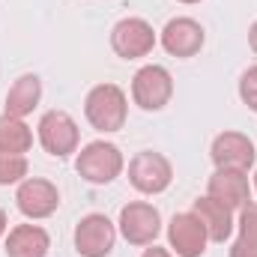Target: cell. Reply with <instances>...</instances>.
I'll use <instances>...</instances> for the list:
<instances>
[{
    "mask_svg": "<svg viewBox=\"0 0 257 257\" xmlns=\"http://www.w3.org/2000/svg\"><path fill=\"white\" fill-rule=\"evenodd\" d=\"M84 117L96 132H120L128 117V99L117 84H96L84 99Z\"/></svg>",
    "mask_w": 257,
    "mask_h": 257,
    "instance_id": "obj_1",
    "label": "cell"
},
{
    "mask_svg": "<svg viewBox=\"0 0 257 257\" xmlns=\"http://www.w3.org/2000/svg\"><path fill=\"white\" fill-rule=\"evenodd\" d=\"M126 168V159L120 153L117 144L111 141H90L87 147H81L78 159H75V171L81 180H87L90 186H108L114 183Z\"/></svg>",
    "mask_w": 257,
    "mask_h": 257,
    "instance_id": "obj_2",
    "label": "cell"
},
{
    "mask_svg": "<svg viewBox=\"0 0 257 257\" xmlns=\"http://www.w3.org/2000/svg\"><path fill=\"white\" fill-rule=\"evenodd\" d=\"M36 135H39V144L48 156L54 159H66L72 153H78V144H81V128L72 120V114L66 111H45L39 117V126H36Z\"/></svg>",
    "mask_w": 257,
    "mask_h": 257,
    "instance_id": "obj_3",
    "label": "cell"
},
{
    "mask_svg": "<svg viewBox=\"0 0 257 257\" xmlns=\"http://www.w3.org/2000/svg\"><path fill=\"white\" fill-rule=\"evenodd\" d=\"M174 96V78L165 66H141L132 78V102L141 111H162Z\"/></svg>",
    "mask_w": 257,
    "mask_h": 257,
    "instance_id": "obj_4",
    "label": "cell"
},
{
    "mask_svg": "<svg viewBox=\"0 0 257 257\" xmlns=\"http://www.w3.org/2000/svg\"><path fill=\"white\" fill-rule=\"evenodd\" d=\"M174 180V165L168 162V156L153 153V150H141L132 156L128 162V183L141 194H162Z\"/></svg>",
    "mask_w": 257,
    "mask_h": 257,
    "instance_id": "obj_5",
    "label": "cell"
},
{
    "mask_svg": "<svg viewBox=\"0 0 257 257\" xmlns=\"http://www.w3.org/2000/svg\"><path fill=\"white\" fill-rule=\"evenodd\" d=\"M75 251L81 257H108L117 242V224L105 212H90L75 224Z\"/></svg>",
    "mask_w": 257,
    "mask_h": 257,
    "instance_id": "obj_6",
    "label": "cell"
},
{
    "mask_svg": "<svg viewBox=\"0 0 257 257\" xmlns=\"http://www.w3.org/2000/svg\"><path fill=\"white\" fill-rule=\"evenodd\" d=\"M123 239L128 245H153L156 236L162 233V215L153 203L147 200H132L120 209V221H117Z\"/></svg>",
    "mask_w": 257,
    "mask_h": 257,
    "instance_id": "obj_7",
    "label": "cell"
},
{
    "mask_svg": "<svg viewBox=\"0 0 257 257\" xmlns=\"http://www.w3.org/2000/svg\"><path fill=\"white\" fill-rule=\"evenodd\" d=\"M15 206L24 218L30 221H42V218H51L60 206V192L51 180H42V177H27L18 183V192H15Z\"/></svg>",
    "mask_w": 257,
    "mask_h": 257,
    "instance_id": "obj_8",
    "label": "cell"
},
{
    "mask_svg": "<svg viewBox=\"0 0 257 257\" xmlns=\"http://www.w3.org/2000/svg\"><path fill=\"white\" fill-rule=\"evenodd\" d=\"M156 42L159 39H156L153 24L144 21V18H135V15L117 21L114 30H111V48L123 60H141V57H147L156 48Z\"/></svg>",
    "mask_w": 257,
    "mask_h": 257,
    "instance_id": "obj_9",
    "label": "cell"
},
{
    "mask_svg": "<svg viewBox=\"0 0 257 257\" xmlns=\"http://www.w3.org/2000/svg\"><path fill=\"white\" fill-rule=\"evenodd\" d=\"M209 156H212V165L218 171H242V174H248V168H254L257 162L254 144L242 132H221V135H215V141L209 147Z\"/></svg>",
    "mask_w": 257,
    "mask_h": 257,
    "instance_id": "obj_10",
    "label": "cell"
},
{
    "mask_svg": "<svg viewBox=\"0 0 257 257\" xmlns=\"http://www.w3.org/2000/svg\"><path fill=\"white\" fill-rule=\"evenodd\" d=\"M206 227L194 212H177L168 224V248L177 257H203L206 251Z\"/></svg>",
    "mask_w": 257,
    "mask_h": 257,
    "instance_id": "obj_11",
    "label": "cell"
},
{
    "mask_svg": "<svg viewBox=\"0 0 257 257\" xmlns=\"http://www.w3.org/2000/svg\"><path fill=\"white\" fill-rule=\"evenodd\" d=\"M159 42H162V48H165L171 57H183V60H186V57L200 54V48H203V42H206V33H203L200 21L180 15V18H171V21L165 24Z\"/></svg>",
    "mask_w": 257,
    "mask_h": 257,
    "instance_id": "obj_12",
    "label": "cell"
},
{
    "mask_svg": "<svg viewBox=\"0 0 257 257\" xmlns=\"http://www.w3.org/2000/svg\"><path fill=\"white\" fill-rule=\"evenodd\" d=\"M206 194L215 197V200H221L227 209L239 212L245 203H251L248 174H242V171H218V168H215V174H212L209 183H206Z\"/></svg>",
    "mask_w": 257,
    "mask_h": 257,
    "instance_id": "obj_13",
    "label": "cell"
},
{
    "mask_svg": "<svg viewBox=\"0 0 257 257\" xmlns=\"http://www.w3.org/2000/svg\"><path fill=\"white\" fill-rule=\"evenodd\" d=\"M192 212L200 218V224L206 227L209 242H227V239L233 236V227H236V221H233V209H227L221 200L203 194V197L194 200Z\"/></svg>",
    "mask_w": 257,
    "mask_h": 257,
    "instance_id": "obj_14",
    "label": "cell"
},
{
    "mask_svg": "<svg viewBox=\"0 0 257 257\" xmlns=\"http://www.w3.org/2000/svg\"><path fill=\"white\" fill-rule=\"evenodd\" d=\"M51 236L39 224H15L6 233V257H48Z\"/></svg>",
    "mask_w": 257,
    "mask_h": 257,
    "instance_id": "obj_15",
    "label": "cell"
},
{
    "mask_svg": "<svg viewBox=\"0 0 257 257\" xmlns=\"http://www.w3.org/2000/svg\"><path fill=\"white\" fill-rule=\"evenodd\" d=\"M39 99H42V81H39V75H33V72L18 75L12 81L9 93H6V114L24 120L27 114H33V108L39 105Z\"/></svg>",
    "mask_w": 257,
    "mask_h": 257,
    "instance_id": "obj_16",
    "label": "cell"
},
{
    "mask_svg": "<svg viewBox=\"0 0 257 257\" xmlns=\"http://www.w3.org/2000/svg\"><path fill=\"white\" fill-rule=\"evenodd\" d=\"M239 233L230 245V257H257V200L239 209Z\"/></svg>",
    "mask_w": 257,
    "mask_h": 257,
    "instance_id": "obj_17",
    "label": "cell"
},
{
    "mask_svg": "<svg viewBox=\"0 0 257 257\" xmlns=\"http://www.w3.org/2000/svg\"><path fill=\"white\" fill-rule=\"evenodd\" d=\"M30 147H33V132H30V126H27L21 117L3 114V117H0V150H3V153H18V156H24Z\"/></svg>",
    "mask_w": 257,
    "mask_h": 257,
    "instance_id": "obj_18",
    "label": "cell"
},
{
    "mask_svg": "<svg viewBox=\"0 0 257 257\" xmlns=\"http://www.w3.org/2000/svg\"><path fill=\"white\" fill-rule=\"evenodd\" d=\"M27 156H18V153H3L0 150V186H15L21 180H27Z\"/></svg>",
    "mask_w": 257,
    "mask_h": 257,
    "instance_id": "obj_19",
    "label": "cell"
},
{
    "mask_svg": "<svg viewBox=\"0 0 257 257\" xmlns=\"http://www.w3.org/2000/svg\"><path fill=\"white\" fill-rule=\"evenodd\" d=\"M239 99H242V105H248L257 114V66L242 72V78H239Z\"/></svg>",
    "mask_w": 257,
    "mask_h": 257,
    "instance_id": "obj_20",
    "label": "cell"
},
{
    "mask_svg": "<svg viewBox=\"0 0 257 257\" xmlns=\"http://www.w3.org/2000/svg\"><path fill=\"white\" fill-rule=\"evenodd\" d=\"M141 257H177L171 248H159V245H150V248H144V254Z\"/></svg>",
    "mask_w": 257,
    "mask_h": 257,
    "instance_id": "obj_21",
    "label": "cell"
},
{
    "mask_svg": "<svg viewBox=\"0 0 257 257\" xmlns=\"http://www.w3.org/2000/svg\"><path fill=\"white\" fill-rule=\"evenodd\" d=\"M248 45H251V51L257 54V21L248 27Z\"/></svg>",
    "mask_w": 257,
    "mask_h": 257,
    "instance_id": "obj_22",
    "label": "cell"
},
{
    "mask_svg": "<svg viewBox=\"0 0 257 257\" xmlns=\"http://www.w3.org/2000/svg\"><path fill=\"white\" fill-rule=\"evenodd\" d=\"M9 233V218H6V209L0 206V236H6Z\"/></svg>",
    "mask_w": 257,
    "mask_h": 257,
    "instance_id": "obj_23",
    "label": "cell"
},
{
    "mask_svg": "<svg viewBox=\"0 0 257 257\" xmlns=\"http://www.w3.org/2000/svg\"><path fill=\"white\" fill-rule=\"evenodd\" d=\"M180 3H186V6H192V3H200V0H180Z\"/></svg>",
    "mask_w": 257,
    "mask_h": 257,
    "instance_id": "obj_24",
    "label": "cell"
},
{
    "mask_svg": "<svg viewBox=\"0 0 257 257\" xmlns=\"http://www.w3.org/2000/svg\"><path fill=\"white\" fill-rule=\"evenodd\" d=\"M254 194H257V171H254Z\"/></svg>",
    "mask_w": 257,
    "mask_h": 257,
    "instance_id": "obj_25",
    "label": "cell"
}]
</instances>
